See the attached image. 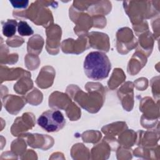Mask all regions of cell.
Instances as JSON below:
<instances>
[{"mask_svg": "<svg viewBox=\"0 0 160 160\" xmlns=\"http://www.w3.org/2000/svg\"><path fill=\"white\" fill-rule=\"evenodd\" d=\"M84 69L89 78L95 81L102 80L108 76L111 70V62L104 53L99 51L91 52L84 59Z\"/></svg>", "mask_w": 160, "mask_h": 160, "instance_id": "6da1fadb", "label": "cell"}, {"mask_svg": "<svg viewBox=\"0 0 160 160\" xmlns=\"http://www.w3.org/2000/svg\"><path fill=\"white\" fill-rule=\"evenodd\" d=\"M16 20L8 19L2 25V34L6 37H12L15 34L18 27Z\"/></svg>", "mask_w": 160, "mask_h": 160, "instance_id": "3957f363", "label": "cell"}, {"mask_svg": "<svg viewBox=\"0 0 160 160\" xmlns=\"http://www.w3.org/2000/svg\"><path fill=\"white\" fill-rule=\"evenodd\" d=\"M38 125L47 132H56L61 130L66 124L62 112L56 109L44 112L38 119Z\"/></svg>", "mask_w": 160, "mask_h": 160, "instance_id": "7a4b0ae2", "label": "cell"}, {"mask_svg": "<svg viewBox=\"0 0 160 160\" xmlns=\"http://www.w3.org/2000/svg\"><path fill=\"white\" fill-rule=\"evenodd\" d=\"M12 6L15 8H26L29 3L28 1H10Z\"/></svg>", "mask_w": 160, "mask_h": 160, "instance_id": "5b68a950", "label": "cell"}, {"mask_svg": "<svg viewBox=\"0 0 160 160\" xmlns=\"http://www.w3.org/2000/svg\"><path fill=\"white\" fill-rule=\"evenodd\" d=\"M18 31L21 36H30L34 32L32 28L28 24L27 22L21 21L18 24Z\"/></svg>", "mask_w": 160, "mask_h": 160, "instance_id": "277c9868", "label": "cell"}]
</instances>
